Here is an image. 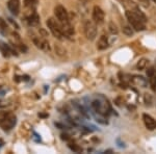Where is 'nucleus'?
<instances>
[{
	"instance_id": "f257e3e1",
	"label": "nucleus",
	"mask_w": 156,
	"mask_h": 154,
	"mask_svg": "<svg viewBox=\"0 0 156 154\" xmlns=\"http://www.w3.org/2000/svg\"><path fill=\"white\" fill-rule=\"evenodd\" d=\"M90 106H92L93 113L95 116L98 115L96 117L97 121L100 123L105 124L104 121H102L105 117H108L112 112V106H110L109 102L104 96L102 95H97L96 97L93 99L92 103H90Z\"/></svg>"
},
{
	"instance_id": "aec40b11",
	"label": "nucleus",
	"mask_w": 156,
	"mask_h": 154,
	"mask_svg": "<svg viewBox=\"0 0 156 154\" xmlns=\"http://www.w3.org/2000/svg\"><path fill=\"white\" fill-rule=\"evenodd\" d=\"M109 31L112 32V34H118V28H117V26H115V25L112 23V22H110L109 23Z\"/></svg>"
},
{
	"instance_id": "4468645a",
	"label": "nucleus",
	"mask_w": 156,
	"mask_h": 154,
	"mask_svg": "<svg viewBox=\"0 0 156 154\" xmlns=\"http://www.w3.org/2000/svg\"><path fill=\"white\" fill-rule=\"evenodd\" d=\"M37 4V0H24V5L25 7L29 9H34Z\"/></svg>"
},
{
	"instance_id": "423d86ee",
	"label": "nucleus",
	"mask_w": 156,
	"mask_h": 154,
	"mask_svg": "<svg viewBox=\"0 0 156 154\" xmlns=\"http://www.w3.org/2000/svg\"><path fill=\"white\" fill-rule=\"evenodd\" d=\"M54 15L56 19L58 20L59 23H66L69 21V16H68V12L62 5H56L54 7Z\"/></svg>"
},
{
	"instance_id": "20e7f679",
	"label": "nucleus",
	"mask_w": 156,
	"mask_h": 154,
	"mask_svg": "<svg viewBox=\"0 0 156 154\" xmlns=\"http://www.w3.org/2000/svg\"><path fill=\"white\" fill-rule=\"evenodd\" d=\"M46 23H47L48 28L50 29V31H51V34H53L56 39H58V40L64 39L65 34H64V31H62V25H60L59 22H57L54 18H49L47 20Z\"/></svg>"
},
{
	"instance_id": "2eb2a0df",
	"label": "nucleus",
	"mask_w": 156,
	"mask_h": 154,
	"mask_svg": "<svg viewBox=\"0 0 156 154\" xmlns=\"http://www.w3.org/2000/svg\"><path fill=\"white\" fill-rule=\"evenodd\" d=\"M122 29H123V32L128 37H131V36H133V34H134L133 28H131V26H128V25H123Z\"/></svg>"
},
{
	"instance_id": "9b49d317",
	"label": "nucleus",
	"mask_w": 156,
	"mask_h": 154,
	"mask_svg": "<svg viewBox=\"0 0 156 154\" xmlns=\"http://www.w3.org/2000/svg\"><path fill=\"white\" fill-rule=\"evenodd\" d=\"M7 7H9V12H11L12 15H15V16L19 15L20 0H9V1H7Z\"/></svg>"
},
{
	"instance_id": "39448f33",
	"label": "nucleus",
	"mask_w": 156,
	"mask_h": 154,
	"mask_svg": "<svg viewBox=\"0 0 156 154\" xmlns=\"http://www.w3.org/2000/svg\"><path fill=\"white\" fill-rule=\"evenodd\" d=\"M84 34L87 40L93 41L97 37V25L93 20H87L84 22Z\"/></svg>"
},
{
	"instance_id": "a878e982",
	"label": "nucleus",
	"mask_w": 156,
	"mask_h": 154,
	"mask_svg": "<svg viewBox=\"0 0 156 154\" xmlns=\"http://www.w3.org/2000/svg\"><path fill=\"white\" fill-rule=\"evenodd\" d=\"M81 1H84V0H81Z\"/></svg>"
},
{
	"instance_id": "bb28decb",
	"label": "nucleus",
	"mask_w": 156,
	"mask_h": 154,
	"mask_svg": "<svg viewBox=\"0 0 156 154\" xmlns=\"http://www.w3.org/2000/svg\"><path fill=\"white\" fill-rule=\"evenodd\" d=\"M0 105H1V104H0Z\"/></svg>"
},
{
	"instance_id": "0eeeda50",
	"label": "nucleus",
	"mask_w": 156,
	"mask_h": 154,
	"mask_svg": "<svg viewBox=\"0 0 156 154\" xmlns=\"http://www.w3.org/2000/svg\"><path fill=\"white\" fill-rule=\"evenodd\" d=\"M32 42H34V44L36 45L37 48L44 50V51H49V50H50L49 43L47 42V40L45 39L44 37L34 36V37H32Z\"/></svg>"
},
{
	"instance_id": "f8f14e48",
	"label": "nucleus",
	"mask_w": 156,
	"mask_h": 154,
	"mask_svg": "<svg viewBox=\"0 0 156 154\" xmlns=\"http://www.w3.org/2000/svg\"><path fill=\"white\" fill-rule=\"evenodd\" d=\"M131 81L133 84L137 85V87H140V88H146L148 84V81L145 77L140 76V75H133L132 78H131Z\"/></svg>"
},
{
	"instance_id": "412c9836",
	"label": "nucleus",
	"mask_w": 156,
	"mask_h": 154,
	"mask_svg": "<svg viewBox=\"0 0 156 154\" xmlns=\"http://www.w3.org/2000/svg\"><path fill=\"white\" fill-rule=\"evenodd\" d=\"M154 74H156V70L154 67H151L149 69H147V76L148 77L152 76V75H154Z\"/></svg>"
},
{
	"instance_id": "393cba45",
	"label": "nucleus",
	"mask_w": 156,
	"mask_h": 154,
	"mask_svg": "<svg viewBox=\"0 0 156 154\" xmlns=\"http://www.w3.org/2000/svg\"><path fill=\"white\" fill-rule=\"evenodd\" d=\"M119 1H123V0H119Z\"/></svg>"
},
{
	"instance_id": "5701e85b",
	"label": "nucleus",
	"mask_w": 156,
	"mask_h": 154,
	"mask_svg": "<svg viewBox=\"0 0 156 154\" xmlns=\"http://www.w3.org/2000/svg\"><path fill=\"white\" fill-rule=\"evenodd\" d=\"M62 140H66V141H68V140H69V135H68V134H62Z\"/></svg>"
},
{
	"instance_id": "a211bd4d",
	"label": "nucleus",
	"mask_w": 156,
	"mask_h": 154,
	"mask_svg": "<svg viewBox=\"0 0 156 154\" xmlns=\"http://www.w3.org/2000/svg\"><path fill=\"white\" fill-rule=\"evenodd\" d=\"M0 31H1L2 34H5L7 31V24L2 18H0Z\"/></svg>"
},
{
	"instance_id": "f03ea898",
	"label": "nucleus",
	"mask_w": 156,
	"mask_h": 154,
	"mask_svg": "<svg viewBox=\"0 0 156 154\" xmlns=\"http://www.w3.org/2000/svg\"><path fill=\"white\" fill-rule=\"evenodd\" d=\"M17 118L12 112H0V127L4 131H9L15 127Z\"/></svg>"
},
{
	"instance_id": "dca6fc26",
	"label": "nucleus",
	"mask_w": 156,
	"mask_h": 154,
	"mask_svg": "<svg viewBox=\"0 0 156 154\" xmlns=\"http://www.w3.org/2000/svg\"><path fill=\"white\" fill-rule=\"evenodd\" d=\"M149 83L152 91H156V74L149 77Z\"/></svg>"
},
{
	"instance_id": "4be33fe9",
	"label": "nucleus",
	"mask_w": 156,
	"mask_h": 154,
	"mask_svg": "<svg viewBox=\"0 0 156 154\" xmlns=\"http://www.w3.org/2000/svg\"><path fill=\"white\" fill-rule=\"evenodd\" d=\"M138 2H140L142 5H144L146 7H148L150 5V0H138Z\"/></svg>"
},
{
	"instance_id": "6e6552de",
	"label": "nucleus",
	"mask_w": 156,
	"mask_h": 154,
	"mask_svg": "<svg viewBox=\"0 0 156 154\" xmlns=\"http://www.w3.org/2000/svg\"><path fill=\"white\" fill-rule=\"evenodd\" d=\"M93 21L96 22V24H101L104 22V12L98 5H95L93 9Z\"/></svg>"
},
{
	"instance_id": "7ed1b4c3",
	"label": "nucleus",
	"mask_w": 156,
	"mask_h": 154,
	"mask_svg": "<svg viewBox=\"0 0 156 154\" xmlns=\"http://www.w3.org/2000/svg\"><path fill=\"white\" fill-rule=\"evenodd\" d=\"M126 17L128 22H129L135 31H143V30L146 29V21L143 18H140L137 14H135L133 11H126Z\"/></svg>"
},
{
	"instance_id": "ddd939ff",
	"label": "nucleus",
	"mask_w": 156,
	"mask_h": 154,
	"mask_svg": "<svg viewBox=\"0 0 156 154\" xmlns=\"http://www.w3.org/2000/svg\"><path fill=\"white\" fill-rule=\"evenodd\" d=\"M108 45H109V43H108V39L106 36H101L99 39V41H98V45H97V48L99 50H104L106 49L108 47Z\"/></svg>"
},
{
	"instance_id": "1a4fd4ad",
	"label": "nucleus",
	"mask_w": 156,
	"mask_h": 154,
	"mask_svg": "<svg viewBox=\"0 0 156 154\" xmlns=\"http://www.w3.org/2000/svg\"><path fill=\"white\" fill-rule=\"evenodd\" d=\"M143 121H144V124L148 130H155L156 129V120L154 118H152L150 115L144 113L143 115Z\"/></svg>"
},
{
	"instance_id": "b1692460",
	"label": "nucleus",
	"mask_w": 156,
	"mask_h": 154,
	"mask_svg": "<svg viewBox=\"0 0 156 154\" xmlns=\"http://www.w3.org/2000/svg\"><path fill=\"white\" fill-rule=\"evenodd\" d=\"M153 1H154V2H156V0H153Z\"/></svg>"
},
{
	"instance_id": "f3484780",
	"label": "nucleus",
	"mask_w": 156,
	"mask_h": 154,
	"mask_svg": "<svg viewBox=\"0 0 156 154\" xmlns=\"http://www.w3.org/2000/svg\"><path fill=\"white\" fill-rule=\"evenodd\" d=\"M149 63V60H147L146 59H142L140 60V62L137 63V65H136V67H137V69H140V70H143V69H145L146 67H147V64Z\"/></svg>"
},
{
	"instance_id": "9d476101",
	"label": "nucleus",
	"mask_w": 156,
	"mask_h": 154,
	"mask_svg": "<svg viewBox=\"0 0 156 154\" xmlns=\"http://www.w3.org/2000/svg\"><path fill=\"white\" fill-rule=\"evenodd\" d=\"M26 22L29 26H37L40 24V17L34 11H32L30 14L26 15Z\"/></svg>"
},
{
	"instance_id": "6ab92c4d",
	"label": "nucleus",
	"mask_w": 156,
	"mask_h": 154,
	"mask_svg": "<svg viewBox=\"0 0 156 154\" xmlns=\"http://www.w3.org/2000/svg\"><path fill=\"white\" fill-rule=\"evenodd\" d=\"M69 148L71 149L72 151H74V152L76 153H79L82 151V148H80L79 146L76 145V144H69Z\"/></svg>"
}]
</instances>
